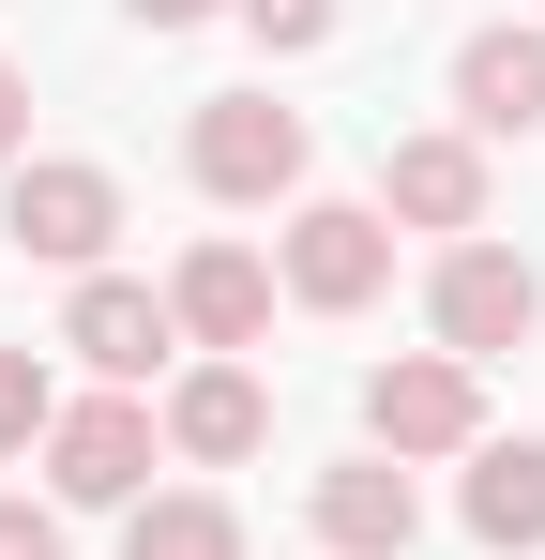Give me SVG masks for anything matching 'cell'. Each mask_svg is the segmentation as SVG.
Listing matches in <instances>:
<instances>
[{"label": "cell", "mask_w": 545, "mask_h": 560, "mask_svg": "<svg viewBox=\"0 0 545 560\" xmlns=\"http://www.w3.org/2000/svg\"><path fill=\"white\" fill-rule=\"evenodd\" d=\"M61 349H77L91 378H152L182 349V318H167V288H137V273H77V303H61Z\"/></svg>", "instance_id": "cell-8"}, {"label": "cell", "mask_w": 545, "mask_h": 560, "mask_svg": "<svg viewBox=\"0 0 545 560\" xmlns=\"http://www.w3.org/2000/svg\"><path fill=\"white\" fill-rule=\"evenodd\" d=\"M425 318H440V349H454V364H500V349H531L545 273H531V258H500V243H454L440 288H425Z\"/></svg>", "instance_id": "cell-3"}, {"label": "cell", "mask_w": 545, "mask_h": 560, "mask_svg": "<svg viewBox=\"0 0 545 560\" xmlns=\"http://www.w3.org/2000/svg\"><path fill=\"white\" fill-rule=\"evenodd\" d=\"M0 228H15V258H46V273H106V243H121V183H106V167H15Z\"/></svg>", "instance_id": "cell-4"}, {"label": "cell", "mask_w": 545, "mask_h": 560, "mask_svg": "<svg viewBox=\"0 0 545 560\" xmlns=\"http://www.w3.org/2000/svg\"><path fill=\"white\" fill-rule=\"evenodd\" d=\"M363 424H379V455H485V378L454 349H409L363 378Z\"/></svg>", "instance_id": "cell-1"}, {"label": "cell", "mask_w": 545, "mask_h": 560, "mask_svg": "<svg viewBox=\"0 0 545 560\" xmlns=\"http://www.w3.org/2000/svg\"><path fill=\"white\" fill-rule=\"evenodd\" d=\"M121 15H137V31H197L212 0H121Z\"/></svg>", "instance_id": "cell-19"}, {"label": "cell", "mask_w": 545, "mask_h": 560, "mask_svg": "<svg viewBox=\"0 0 545 560\" xmlns=\"http://www.w3.org/2000/svg\"><path fill=\"white\" fill-rule=\"evenodd\" d=\"M15 137H31V77L0 61V167H15Z\"/></svg>", "instance_id": "cell-18"}, {"label": "cell", "mask_w": 545, "mask_h": 560, "mask_svg": "<svg viewBox=\"0 0 545 560\" xmlns=\"http://www.w3.org/2000/svg\"><path fill=\"white\" fill-rule=\"evenodd\" d=\"M46 424H61V378L31 364V349H0V455H31Z\"/></svg>", "instance_id": "cell-15"}, {"label": "cell", "mask_w": 545, "mask_h": 560, "mask_svg": "<svg viewBox=\"0 0 545 560\" xmlns=\"http://www.w3.org/2000/svg\"><path fill=\"white\" fill-rule=\"evenodd\" d=\"M46 485L91 500V515H137V485H152V409H137V394L61 409V424H46Z\"/></svg>", "instance_id": "cell-6"}, {"label": "cell", "mask_w": 545, "mask_h": 560, "mask_svg": "<svg viewBox=\"0 0 545 560\" xmlns=\"http://www.w3.org/2000/svg\"><path fill=\"white\" fill-rule=\"evenodd\" d=\"M303 515H318V546H334V560H409V530H425V500H409V469H394V455H334L318 485H303Z\"/></svg>", "instance_id": "cell-7"}, {"label": "cell", "mask_w": 545, "mask_h": 560, "mask_svg": "<svg viewBox=\"0 0 545 560\" xmlns=\"http://www.w3.org/2000/svg\"><path fill=\"white\" fill-rule=\"evenodd\" d=\"M454 106H469V137H545V31H469Z\"/></svg>", "instance_id": "cell-9"}, {"label": "cell", "mask_w": 545, "mask_h": 560, "mask_svg": "<svg viewBox=\"0 0 545 560\" xmlns=\"http://www.w3.org/2000/svg\"><path fill=\"white\" fill-rule=\"evenodd\" d=\"M167 440H182L197 469H228V455H258V440H272V394H258L243 364H197V378L167 394Z\"/></svg>", "instance_id": "cell-12"}, {"label": "cell", "mask_w": 545, "mask_h": 560, "mask_svg": "<svg viewBox=\"0 0 545 560\" xmlns=\"http://www.w3.org/2000/svg\"><path fill=\"white\" fill-rule=\"evenodd\" d=\"M182 152H197V183H212V197H243V212H258V197L303 183V106H272V92H212Z\"/></svg>", "instance_id": "cell-5"}, {"label": "cell", "mask_w": 545, "mask_h": 560, "mask_svg": "<svg viewBox=\"0 0 545 560\" xmlns=\"http://www.w3.org/2000/svg\"><path fill=\"white\" fill-rule=\"evenodd\" d=\"M469 546H500V560L545 546V440H485L469 455Z\"/></svg>", "instance_id": "cell-13"}, {"label": "cell", "mask_w": 545, "mask_h": 560, "mask_svg": "<svg viewBox=\"0 0 545 560\" xmlns=\"http://www.w3.org/2000/svg\"><path fill=\"white\" fill-rule=\"evenodd\" d=\"M379 288H394V228H379L363 197H303V212H288V303L363 318Z\"/></svg>", "instance_id": "cell-2"}, {"label": "cell", "mask_w": 545, "mask_h": 560, "mask_svg": "<svg viewBox=\"0 0 545 560\" xmlns=\"http://www.w3.org/2000/svg\"><path fill=\"white\" fill-rule=\"evenodd\" d=\"M121 560H243V515L197 500V485H182V500H137V515H121Z\"/></svg>", "instance_id": "cell-14"}, {"label": "cell", "mask_w": 545, "mask_h": 560, "mask_svg": "<svg viewBox=\"0 0 545 560\" xmlns=\"http://www.w3.org/2000/svg\"><path fill=\"white\" fill-rule=\"evenodd\" d=\"M0 560H61V515L46 500H0Z\"/></svg>", "instance_id": "cell-17"}, {"label": "cell", "mask_w": 545, "mask_h": 560, "mask_svg": "<svg viewBox=\"0 0 545 560\" xmlns=\"http://www.w3.org/2000/svg\"><path fill=\"white\" fill-rule=\"evenodd\" d=\"M379 212H409V228H485V137H394Z\"/></svg>", "instance_id": "cell-11"}, {"label": "cell", "mask_w": 545, "mask_h": 560, "mask_svg": "<svg viewBox=\"0 0 545 560\" xmlns=\"http://www.w3.org/2000/svg\"><path fill=\"white\" fill-rule=\"evenodd\" d=\"M258 46H334V0H228Z\"/></svg>", "instance_id": "cell-16"}, {"label": "cell", "mask_w": 545, "mask_h": 560, "mask_svg": "<svg viewBox=\"0 0 545 560\" xmlns=\"http://www.w3.org/2000/svg\"><path fill=\"white\" fill-rule=\"evenodd\" d=\"M167 318L197 334V349H258L272 334V273L243 258V243H197V258L167 273Z\"/></svg>", "instance_id": "cell-10"}]
</instances>
